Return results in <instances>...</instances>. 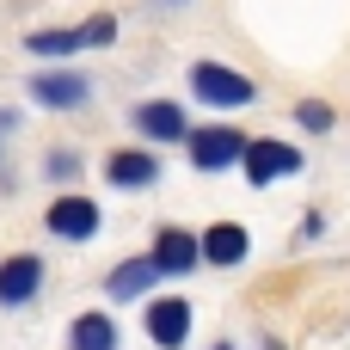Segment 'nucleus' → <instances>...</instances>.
<instances>
[{
    "label": "nucleus",
    "instance_id": "f257e3e1",
    "mask_svg": "<svg viewBox=\"0 0 350 350\" xmlns=\"http://www.w3.org/2000/svg\"><path fill=\"white\" fill-rule=\"evenodd\" d=\"M191 98L197 105H215V111H240V105L258 98V86H252V74H240L228 62H197L191 68Z\"/></svg>",
    "mask_w": 350,
    "mask_h": 350
},
{
    "label": "nucleus",
    "instance_id": "f03ea898",
    "mask_svg": "<svg viewBox=\"0 0 350 350\" xmlns=\"http://www.w3.org/2000/svg\"><path fill=\"white\" fill-rule=\"evenodd\" d=\"M117 43V18L111 12H92L86 25H55V31H31L25 49L31 55H74V49H105Z\"/></svg>",
    "mask_w": 350,
    "mask_h": 350
},
{
    "label": "nucleus",
    "instance_id": "7ed1b4c3",
    "mask_svg": "<svg viewBox=\"0 0 350 350\" xmlns=\"http://www.w3.org/2000/svg\"><path fill=\"white\" fill-rule=\"evenodd\" d=\"M246 148H252V135H240V129H228V123H209V129H197V135L185 142V154H191L197 172H228V166L246 160Z\"/></svg>",
    "mask_w": 350,
    "mask_h": 350
},
{
    "label": "nucleus",
    "instance_id": "20e7f679",
    "mask_svg": "<svg viewBox=\"0 0 350 350\" xmlns=\"http://www.w3.org/2000/svg\"><path fill=\"white\" fill-rule=\"evenodd\" d=\"M240 172H246V185H252V191H265V185H277V178L301 172V148H289V142H277V135H252V148H246Z\"/></svg>",
    "mask_w": 350,
    "mask_h": 350
},
{
    "label": "nucleus",
    "instance_id": "39448f33",
    "mask_svg": "<svg viewBox=\"0 0 350 350\" xmlns=\"http://www.w3.org/2000/svg\"><path fill=\"white\" fill-rule=\"evenodd\" d=\"M25 92H31V105H43V111H80V105L92 98V80L74 74V68H37Z\"/></svg>",
    "mask_w": 350,
    "mask_h": 350
},
{
    "label": "nucleus",
    "instance_id": "423d86ee",
    "mask_svg": "<svg viewBox=\"0 0 350 350\" xmlns=\"http://www.w3.org/2000/svg\"><path fill=\"white\" fill-rule=\"evenodd\" d=\"M129 129L135 135H148V142H191L197 129H191V117H185V105H172V98H142L135 111H129Z\"/></svg>",
    "mask_w": 350,
    "mask_h": 350
},
{
    "label": "nucleus",
    "instance_id": "0eeeda50",
    "mask_svg": "<svg viewBox=\"0 0 350 350\" xmlns=\"http://www.w3.org/2000/svg\"><path fill=\"white\" fill-rule=\"evenodd\" d=\"M142 332L160 350H185V338H191V301L185 295H154L148 314H142Z\"/></svg>",
    "mask_w": 350,
    "mask_h": 350
},
{
    "label": "nucleus",
    "instance_id": "6e6552de",
    "mask_svg": "<svg viewBox=\"0 0 350 350\" xmlns=\"http://www.w3.org/2000/svg\"><path fill=\"white\" fill-rule=\"evenodd\" d=\"M98 203L92 197H80V191H68V197H55L49 209H43V228L55 234V240H92L98 234Z\"/></svg>",
    "mask_w": 350,
    "mask_h": 350
},
{
    "label": "nucleus",
    "instance_id": "1a4fd4ad",
    "mask_svg": "<svg viewBox=\"0 0 350 350\" xmlns=\"http://www.w3.org/2000/svg\"><path fill=\"white\" fill-rule=\"evenodd\" d=\"M148 258L160 265V277H191L203 265V234H191V228H154V252Z\"/></svg>",
    "mask_w": 350,
    "mask_h": 350
},
{
    "label": "nucleus",
    "instance_id": "9d476101",
    "mask_svg": "<svg viewBox=\"0 0 350 350\" xmlns=\"http://www.w3.org/2000/svg\"><path fill=\"white\" fill-rule=\"evenodd\" d=\"M43 258L37 252H12V258H0V308H25V301H37L43 295Z\"/></svg>",
    "mask_w": 350,
    "mask_h": 350
},
{
    "label": "nucleus",
    "instance_id": "9b49d317",
    "mask_svg": "<svg viewBox=\"0 0 350 350\" xmlns=\"http://www.w3.org/2000/svg\"><path fill=\"white\" fill-rule=\"evenodd\" d=\"M105 178H111L117 191H154V185H160V160H154L148 148H117V154L105 160Z\"/></svg>",
    "mask_w": 350,
    "mask_h": 350
},
{
    "label": "nucleus",
    "instance_id": "f8f14e48",
    "mask_svg": "<svg viewBox=\"0 0 350 350\" xmlns=\"http://www.w3.org/2000/svg\"><path fill=\"white\" fill-rule=\"evenodd\" d=\"M246 252H252L246 221H215V228H203V265L234 271V265H246Z\"/></svg>",
    "mask_w": 350,
    "mask_h": 350
},
{
    "label": "nucleus",
    "instance_id": "ddd939ff",
    "mask_svg": "<svg viewBox=\"0 0 350 350\" xmlns=\"http://www.w3.org/2000/svg\"><path fill=\"white\" fill-rule=\"evenodd\" d=\"M154 277H160V265H154V258H123V265L105 277V295H111V301H135V295H148V289H154Z\"/></svg>",
    "mask_w": 350,
    "mask_h": 350
},
{
    "label": "nucleus",
    "instance_id": "4468645a",
    "mask_svg": "<svg viewBox=\"0 0 350 350\" xmlns=\"http://www.w3.org/2000/svg\"><path fill=\"white\" fill-rule=\"evenodd\" d=\"M68 350H117L111 314H74L68 320Z\"/></svg>",
    "mask_w": 350,
    "mask_h": 350
},
{
    "label": "nucleus",
    "instance_id": "2eb2a0df",
    "mask_svg": "<svg viewBox=\"0 0 350 350\" xmlns=\"http://www.w3.org/2000/svg\"><path fill=\"white\" fill-rule=\"evenodd\" d=\"M295 117H301V129H332V123H338V117H332V105H320V98L295 105Z\"/></svg>",
    "mask_w": 350,
    "mask_h": 350
},
{
    "label": "nucleus",
    "instance_id": "dca6fc26",
    "mask_svg": "<svg viewBox=\"0 0 350 350\" xmlns=\"http://www.w3.org/2000/svg\"><path fill=\"white\" fill-rule=\"evenodd\" d=\"M74 172H80V154L74 148H55L49 154V178H74Z\"/></svg>",
    "mask_w": 350,
    "mask_h": 350
},
{
    "label": "nucleus",
    "instance_id": "f3484780",
    "mask_svg": "<svg viewBox=\"0 0 350 350\" xmlns=\"http://www.w3.org/2000/svg\"><path fill=\"white\" fill-rule=\"evenodd\" d=\"M265 350H283V345H277V338H265Z\"/></svg>",
    "mask_w": 350,
    "mask_h": 350
},
{
    "label": "nucleus",
    "instance_id": "a211bd4d",
    "mask_svg": "<svg viewBox=\"0 0 350 350\" xmlns=\"http://www.w3.org/2000/svg\"><path fill=\"white\" fill-rule=\"evenodd\" d=\"M160 6H178V0H160Z\"/></svg>",
    "mask_w": 350,
    "mask_h": 350
},
{
    "label": "nucleus",
    "instance_id": "6ab92c4d",
    "mask_svg": "<svg viewBox=\"0 0 350 350\" xmlns=\"http://www.w3.org/2000/svg\"><path fill=\"white\" fill-rule=\"evenodd\" d=\"M215 350H234V345H215Z\"/></svg>",
    "mask_w": 350,
    "mask_h": 350
}]
</instances>
